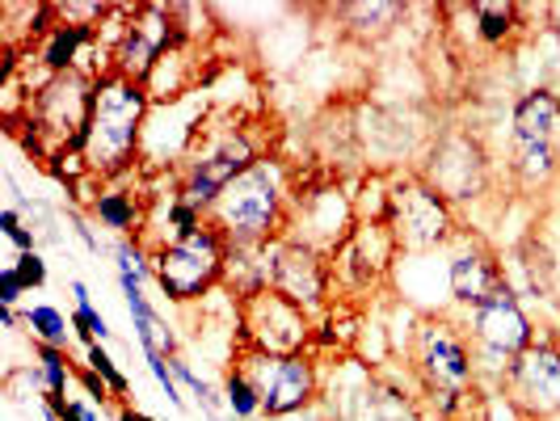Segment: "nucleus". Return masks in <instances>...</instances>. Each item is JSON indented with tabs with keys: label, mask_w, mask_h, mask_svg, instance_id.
I'll list each match as a JSON object with an SVG mask.
<instances>
[{
	"label": "nucleus",
	"mask_w": 560,
	"mask_h": 421,
	"mask_svg": "<svg viewBox=\"0 0 560 421\" xmlns=\"http://www.w3.org/2000/svg\"><path fill=\"white\" fill-rule=\"evenodd\" d=\"M148 118H152V97L140 81H127L118 72L93 81V110H89V127L81 140L89 177L127 182L143 161Z\"/></svg>",
	"instance_id": "1"
},
{
	"label": "nucleus",
	"mask_w": 560,
	"mask_h": 421,
	"mask_svg": "<svg viewBox=\"0 0 560 421\" xmlns=\"http://www.w3.org/2000/svg\"><path fill=\"white\" fill-rule=\"evenodd\" d=\"M291 207H295V173L282 156L266 152L220 195L207 220L224 232L228 245H270L287 236Z\"/></svg>",
	"instance_id": "2"
},
{
	"label": "nucleus",
	"mask_w": 560,
	"mask_h": 421,
	"mask_svg": "<svg viewBox=\"0 0 560 421\" xmlns=\"http://www.w3.org/2000/svg\"><path fill=\"white\" fill-rule=\"evenodd\" d=\"M261 156L266 152L257 148V140L245 127H236V122H228V127L207 122L198 131V140L190 143L186 161L173 168V195H182L186 202H195L198 211L211 215V207L220 202V195Z\"/></svg>",
	"instance_id": "3"
},
{
	"label": "nucleus",
	"mask_w": 560,
	"mask_h": 421,
	"mask_svg": "<svg viewBox=\"0 0 560 421\" xmlns=\"http://www.w3.org/2000/svg\"><path fill=\"white\" fill-rule=\"evenodd\" d=\"M464 320V334L472 341V354H477V375H480V388H498L502 393V379L510 363L532 346L539 329H535L532 312L523 308L518 291L505 282L498 286L480 308L472 312H455Z\"/></svg>",
	"instance_id": "4"
},
{
	"label": "nucleus",
	"mask_w": 560,
	"mask_h": 421,
	"mask_svg": "<svg viewBox=\"0 0 560 421\" xmlns=\"http://www.w3.org/2000/svg\"><path fill=\"white\" fill-rule=\"evenodd\" d=\"M405 363L413 366L425 393H472L480 388L477 354L464 334V320L455 312H421Z\"/></svg>",
	"instance_id": "5"
},
{
	"label": "nucleus",
	"mask_w": 560,
	"mask_h": 421,
	"mask_svg": "<svg viewBox=\"0 0 560 421\" xmlns=\"http://www.w3.org/2000/svg\"><path fill=\"white\" fill-rule=\"evenodd\" d=\"M224 261L228 241L220 227L207 224L195 236L152 249V270H156V291L165 295L173 308H195L207 304V295H215L224 286Z\"/></svg>",
	"instance_id": "6"
},
{
	"label": "nucleus",
	"mask_w": 560,
	"mask_h": 421,
	"mask_svg": "<svg viewBox=\"0 0 560 421\" xmlns=\"http://www.w3.org/2000/svg\"><path fill=\"white\" fill-rule=\"evenodd\" d=\"M388 227L400 245V257H430L439 249H451L455 236L464 232L455 207L418 173H396L393 177Z\"/></svg>",
	"instance_id": "7"
},
{
	"label": "nucleus",
	"mask_w": 560,
	"mask_h": 421,
	"mask_svg": "<svg viewBox=\"0 0 560 421\" xmlns=\"http://www.w3.org/2000/svg\"><path fill=\"white\" fill-rule=\"evenodd\" d=\"M312 341H316V316L291 304L275 286L236 304V350L295 359V354H312Z\"/></svg>",
	"instance_id": "8"
},
{
	"label": "nucleus",
	"mask_w": 560,
	"mask_h": 421,
	"mask_svg": "<svg viewBox=\"0 0 560 421\" xmlns=\"http://www.w3.org/2000/svg\"><path fill=\"white\" fill-rule=\"evenodd\" d=\"M236 363L249 371V379L261 393V418L270 421H291L300 413H312L325 396L316 354L275 359V354H257V350H236Z\"/></svg>",
	"instance_id": "9"
},
{
	"label": "nucleus",
	"mask_w": 560,
	"mask_h": 421,
	"mask_svg": "<svg viewBox=\"0 0 560 421\" xmlns=\"http://www.w3.org/2000/svg\"><path fill=\"white\" fill-rule=\"evenodd\" d=\"M413 173L425 177L439 195L447 198L451 207H459V202H477V198L489 190V182H493V161H489L485 143H480L472 131L447 127V131H439L434 140L425 143L421 165L413 168Z\"/></svg>",
	"instance_id": "10"
},
{
	"label": "nucleus",
	"mask_w": 560,
	"mask_h": 421,
	"mask_svg": "<svg viewBox=\"0 0 560 421\" xmlns=\"http://www.w3.org/2000/svg\"><path fill=\"white\" fill-rule=\"evenodd\" d=\"M510 409L527 421L560 418V334H539L502 379Z\"/></svg>",
	"instance_id": "11"
},
{
	"label": "nucleus",
	"mask_w": 560,
	"mask_h": 421,
	"mask_svg": "<svg viewBox=\"0 0 560 421\" xmlns=\"http://www.w3.org/2000/svg\"><path fill=\"white\" fill-rule=\"evenodd\" d=\"M396 266H400V245H396L393 227L359 220L354 232L346 236V245L334 253L337 291H346V295H354V300L375 295V291L388 286Z\"/></svg>",
	"instance_id": "12"
},
{
	"label": "nucleus",
	"mask_w": 560,
	"mask_h": 421,
	"mask_svg": "<svg viewBox=\"0 0 560 421\" xmlns=\"http://www.w3.org/2000/svg\"><path fill=\"white\" fill-rule=\"evenodd\" d=\"M275 291L287 295L291 304L308 312V316H329L337 300L334 257H325L312 245H300L291 236L275 241Z\"/></svg>",
	"instance_id": "13"
},
{
	"label": "nucleus",
	"mask_w": 560,
	"mask_h": 421,
	"mask_svg": "<svg viewBox=\"0 0 560 421\" xmlns=\"http://www.w3.org/2000/svg\"><path fill=\"white\" fill-rule=\"evenodd\" d=\"M359 215H354V195L341 190V182H325L308 195H295V207H291V224H287V236L300 241V245H312L325 257H334L346 236L354 232Z\"/></svg>",
	"instance_id": "14"
},
{
	"label": "nucleus",
	"mask_w": 560,
	"mask_h": 421,
	"mask_svg": "<svg viewBox=\"0 0 560 421\" xmlns=\"http://www.w3.org/2000/svg\"><path fill=\"white\" fill-rule=\"evenodd\" d=\"M177 43H186V38H182V30H177L173 4H136L131 26H127L118 51H114V72L127 77V81L143 84L152 77V68H156Z\"/></svg>",
	"instance_id": "15"
},
{
	"label": "nucleus",
	"mask_w": 560,
	"mask_h": 421,
	"mask_svg": "<svg viewBox=\"0 0 560 421\" xmlns=\"http://www.w3.org/2000/svg\"><path fill=\"white\" fill-rule=\"evenodd\" d=\"M498 286H505L502 257L480 241L477 232H459L455 245L447 249V295L451 312H472L480 308Z\"/></svg>",
	"instance_id": "16"
},
{
	"label": "nucleus",
	"mask_w": 560,
	"mask_h": 421,
	"mask_svg": "<svg viewBox=\"0 0 560 421\" xmlns=\"http://www.w3.org/2000/svg\"><path fill=\"white\" fill-rule=\"evenodd\" d=\"M84 211H89V220L97 227H106L114 232L118 241H127V236H140L148 232V220H152V195H136L131 186H122V182H97V190L93 195H84L81 202Z\"/></svg>",
	"instance_id": "17"
},
{
	"label": "nucleus",
	"mask_w": 560,
	"mask_h": 421,
	"mask_svg": "<svg viewBox=\"0 0 560 421\" xmlns=\"http://www.w3.org/2000/svg\"><path fill=\"white\" fill-rule=\"evenodd\" d=\"M510 140L527 143H560V89L557 84H532L510 106Z\"/></svg>",
	"instance_id": "18"
},
{
	"label": "nucleus",
	"mask_w": 560,
	"mask_h": 421,
	"mask_svg": "<svg viewBox=\"0 0 560 421\" xmlns=\"http://www.w3.org/2000/svg\"><path fill=\"white\" fill-rule=\"evenodd\" d=\"M275 286V241L270 245H228L224 291L232 304H245L253 295Z\"/></svg>",
	"instance_id": "19"
},
{
	"label": "nucleus",
	"mask_w": 560,
	"mask_h": 421,
	"mask_svg": "<svg viewBox=\"0 0 560 421\" xmlns=\"http://www.w3.org/2000/svg\"><path fill=\"white\" fill-rule=\"evenodd\" d=\"M122 286V300H127V312H131V325H136V341H140L143 354H182V341H177V329L168 325L161 308L152 304V295L143 291V282L136 279H118Z\"/></svg>",
	"instance_id": "20"
},
{
	"label": "nucleus",
	"mask_w": 560,
	"mask_h": 421,
	"mask_svg": "<svg viewBox=\"0 0 560 421\" xmlns=\"http://www.w3.org/2000/svg\"><path fill=\"white\" fill-rule=\"evenodd\" d=\"M505 168H510V177H514L518 190L539 195V190H548L560 177V143L510 140V148H505Z\"/></svg>",
	"instance_id": "21"
},
{
	"label": "nucleus",
	"mask_w": 560,
	"mask_h": 421,
	"mask_svg": "<svg viewBox=\"0 0 560 421\" xmlns=\"http://www.w3.org/2000/svg\"><path fill=\"white\" fill-rule=\"evenodd\" d=\"M97 43V26H72V22H56L51 34L34 47V59L51 72V77H63V72H77V63L84 59V51Z\"/></svg>",
	"instance_id": "22"
},
{
	"label": "nucleus",
	"mask_w": 560,
	"mask_h": 421,
	"mask_svg": "<svg viewBox=\"0 0 560 421\" xmlns=\"http://www.w3.org/2000/svg\"><path fill=\"white\" fill-rule=\"evenodd\" d=\"M468 13H472V26H477V38L485 47H510L523 30H527V4H514V0H477V4H468Z\"/></svg>",
	"instance_id": "23"
},
{
	"label": "nucleus",
	"mask_w": 560,
	"mask_h": 421,
	"mask_svg": "<svg viewBox=\"0 0 560 421\" xmlns=\"http://www.w3.org/2000/svg\"><path fill=\"white\" fill-rule=\"evenodd\" d=\"M409 9L405 4H396V0H359V4H337V17H341V26L350 30L354 38H384V34H393L400 26V17H405Z\"/></svg>",
	"instance_id": "24"
},
{
	"label": "nucleus",
	"mask_w": 560,
	"mask_h": 421,
	"mask_svg": "<svg viewBox=\"0 0 560 421\" xmlns=\"http://www.w3.org/2000/svg\"><path fill=\"white\" fill-rule=\"evenodd\" d=\"M22 334L34 341V346H63V350H72V316H63L56 304H30L22 308Z\"/></svg>",
	"instance_id": "25"
},
{
	"label": "nucleus",
	"mask_w": 560,
	"mask_h": 421,
	"mask_svg": "<svg viewBox=\"0 0 560 421\" xmlns=\"http://www.w3.org/2000/svg\"><path fill=\"white\" fill-rule=\"evenodd\" d=\"M220 393H224L228 418H232V421H257V418H261V393H257V384L249 379V371L236 363V359L224 366Z\"/></svg>",
	"instance_id": "26"
},
{
	"label": "nucleus",
	"mask_w": 560,
	"mask_h": 421,
	"mask_svg": "<svg viewBox=\"0 0 560 421\" xmlns=\"http://www.w3.org/2000/svg\"><path fill=\"white\" fill-rule=\"evenodd\" d=\"M34 366H38V379H43V388L47 396H68L72 393V384H77V359H72V350H63V346H34ZM43 396V400H47Z\"/></svg>",
	"instance_id": "27"
},
{
	"label": "nucleus",
	"mask_w": 560,
	"mask_h": 421,
	"mask_svg": "<svg viewBox=\"0 0 560 421\" xmlns=\"http://www.w3.org/2000/svg\"><path fill=\"white\" fill-rule=\"evenodd\" d=\"M114 274L118 279H136V282H156V270H152V249L143 245L140 236H127V241H114Z\"/></svg>",
	"instance_id": "28"
},
{
	"label": "nucleus",
	"mask_w": 560,
	"mask_h": 421,
	"mask_svg": "<svg viewBox=\"0 0 560 421\" xmlns=\"http://www.w3.org/2000/svg\"><path fill=\"white\" fill-rule=\"evenodd\" d=\"M89 371H97L106 384H110V393L118 405H127V393H131V379H127V371L114 363L110 359V350L106 346H84V359H81Z\"/></svg>",
	"instance_id": "29"
},
{
	"label": "nucleus",
	"mask_w": 560,
	"mask_h": 421,
	"mask_svg": "<svg viewBox=\"0 0 560 421\" xmlns=\"http://www.w3.org/2000/svg\"><path fill=\"white\" fill-rule=\"evenodd\" d=\"M72 334H77V341H84V346H110V341H114L110 320L93 308V304L72 308Z\"/></svg>",
	"instance_id": "30"
},
{
	"label": "nucleus",
	"mask_w": 560,
	"mask_h": 421,
	"mask_svg": "<svg viewBox=\"0 0 560 421\" xmlns=\"http://www.w3.org/2000/svg\"><path fill=\"white\" fill-rule=\"evenodd\" d=\"M47 405L59 413V421H114L110 413H102L89 396L81 393H68V396H47Z\"/></svg>",
	"instance_id": "31"
},
{
	"label": "nucleus",
	"mask_w": 560,
	"mask_h": 421,
	"mask_svg": "<svg viewBox=\"0 0 560 421\" xmlns=\"http://www.w3.org/2000/svg\"><path fill=\"white\" fill-rule=\"evenodd\" d=\"M143 363H148V375L156 379V388H161V396H165L173 409H186V388L177 384V375H173V366H168L165 354H143Z\"/></svg>",
	"instance_id": "32"
},
{
	"label": "nucleus",
	"mask_w": 560,
	"mask_h": 421,
	"mask_svg": "<svg viewBox=\"0 0 560 421\" xmlns=\"http://www.w3.org/2000/svg\"><path fill=\"white\" fill-rule=\"evenodd\" d=\"M63 224H68V232H72V236H77V241L84 245V253L102 257V249H106V245H102V236H97V224L89 220V211H84V207L68 202V207H63Z\"/></svg>",
	"instance_id": "33"
},
{
	"label": "nucleus",
	"mask_w": 560,
	"mask_h": 421,
	"mask_svg": "<svg viewBox=\"0 0 560 421\" xmlns=\"http://www.w3.org/2000/svg\"><path fill=\"white\" fill-rule=\"evenodd\" d=\"M0 232H4V241L18 253L38 249V236H34V227L26 224V215H22L18 207H4V211H0Z\"/></svg>",
	"instance_id": "34"
},
{
	"label": "nucleus",
	"mask_w": 560,
	"mask_h": 421,
	"mask_svg": "<svg viewBox=\"0 0 560 421\" xmlns=\"http://www.w3.org/2000/svg\"><path fill=\"white\" fill-rule=\"evenodd\" d=\"M77 384H81V393L89 396V400H93V405H97V409H102V413H118V400H114V393H110V384H106V379H102V375H97V371H89V366H77Z\"/></svg>",
	"instance_id": "35"
},
{
	"label": "nucleus",
	"mask_w": 560,
	"mask_h": 421,
	"mask_svg": "<svg viewBox=\"0 0 560 421\" xmlns=\"http://www.w3.org/2000/svg\"><path fill=\"white\" fill-rule=\"evenodd\" d=\"M9 266L22 274V282H26V291H43L47 286V257H43V249H34V253H13L9 257Z\"/></svg>",
	"instance_id": "36"
},
{
	"label": "nucleus",
	"mask_w": 560,
	"mask_h": 421,
	"mask_svg": "<svg viewBox=\"0 0 560 421\" xmlns=\"http://www.w3.org/2000/svg\"><path fill=\"white\" fill-rule=\"evenodd\" d=\"M22 295H26L22 274H18L13 266H4V270H0V304H4V308H18V304H22Z\"/></svg>",
	"instance_id": "37"
},
{
	"label": "nucleus",
	"mask_w": 560,
	"mask_h": 421,
	"mask_svg": "<svg viewBox=\"0 0 560 421\" xmlns=\"http://www.w3.org/2000/svg\"><path fill=\"white\" fill-rule=\"evenodd\" d=\"M544 26H548V34H552V43H557V56H560V0L544 9Z\"/></svg>",
	"instance_id": "38"
},
{
	"label": "nucleus",
	"mask_w": 560,
	"mask_h": 421,
	"mask_svg": "<svg viewBox=\"0 0 560 421\" xmlns=\"http://www.w3.org/2000/svg\"><path fill=\"white\" fill-rule=\"evenodd\" d=\"M0 325H4L9 334H18V329H26V325H22V308H4V304H0Z\"/></svg>",
	"instance_id": "39"
},
{
	"label": "nucleus",
	"mask_w": 560,
	"mask_h": 421,
	"mask_svg": "<svg viewBox=\"0 0 560 421\" xmlns=\"http://www.w3.org/2000/svg\"><path fill=\"white\" fill-rule=\"evenodd\" d=\"M68 291H72V308H84V304H93V295H89V286L81 279H68Z\"/></svg>",
	"instance_id": "40"
},
{
	"label": "nucleus",
	"mask_w": 560,
	"mask_h": 421,
	"mask_svg": "<svg viewBox=\"0 0 560 421\" xmlns=\"http://www.w3.org/2000/svg\"><path fill=\"white\" fill-rule=\"evenodd\" d=\"M114 421H152L143 409H136V405H118V413H114Z\"/></svg>",
	"instance_id": "41"
}]
</instances>
